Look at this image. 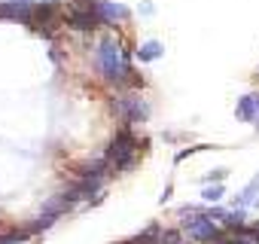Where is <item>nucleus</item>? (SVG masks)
Masks as SVG:
<instances>
[{
    "label": "nucleus",
    "mask_w": 259,
    "mask_h": 244,
    "mask_svg": "<svg viewBox=\"0 0 259 244\" xmlns=\"http://www.w3.org/2000/svg\"><path fill=\"white\" fill-rule=\"evenodd\" d=\"M95 10L104 22H125L128 19V10L122 4H110V0H95Z\"/></svg>",
    "instance_id": "0eeeda50"
},
{
    "label": "nucleus",
    "mask_w": 259,
    "mask_h": 244,
    "mask_svg": "<svg viewBox=\"0 0 259 244\" xmlns=\"http://www.w3.org/2000/svg\"><path fill=\"white\" fill-rule=\"evenodd\" d=\"M162 55H165V46L156 43V40H150V43H144V46L138 49V58H141V61H156V58H162Z\"/></svg>",
    "instance_id": "1a4fd4ad"
},
{
    "label": "nucleus",
    "mask_w": 259,
    "mask_h": 244,
    "mask_svg": "<svg viewBox=\"0 0 259 244\" xmlns=\"http://www.w3.org/2000/svg\"><path fill=\"white\" fill-rule=\"evenodd\" d=\"M223 177H226V171H213V174H210V177H204V180H223Z\"/></svg>",
    "instance_id": "dca6fc26"
},
{
    "label": "nucleus",
    "mask_w": 259,
    "mask_h": 244,
    "mask_svg": "<svg viewBox=\"0 0 259 244\" xmlns=\"http://www.w3.org/2000/svg\"><path fill=\"white\" fill-rule=\"evenodd\" d=\"M256 113H259V92H250L238 101V119L250 122V119H256Z\"/></svg>",
    "instance_id": "6e6552de"
},
{
    "label": "nucleus",
    "mask_w": 259,
    "mask_h": 244,
    "mask_svg": "<svg viewBox=\"0 0 259 244\" xmlns=\"http://www.w3.org/2000/svg\"><path fill=\"white\" fill-rule=\"evenodd\" d=\"M256 192H259V174H256V177H253V180H250L244 189H241V195H238V205H241V208H244V205H250V201L256 198Z\"/></svg>",
    "instance_id": "9b49d317"
},
{
    "label": "nucleus",
    "mask_w": 259,
    "mask_h": 244,
    "mask_svg": "<svg viewBox=\"0 0 259 244\" xmlns=\"http://www.w3.org/2000/svg\"><path fill=\"white\" fill-rule=\"evenodd\" d=\"M135 156H138V138L128 132V129H122V132L110 141L104 159H107L116 171H125V168H132V165H135Z\"/></svg>",
    "instance_id": "f03ea898"
},
{
    "label": "nucleus",
    "mask_w": 259,
    "mask_h": 244,
    "mask_svg": "<svg viewBox=\"0 0 259 244\" xmlns=\"http://www.w3.org/2000/svg\"><path fill=\"white\" fill-rule=\"evenodd\" d=\"M223 220H226L229 226H241V223H244V211H232V214H226Z\"/></svg>",
    "instance_id": "2eb2a0df"
},
{
    "label": "nucleus",
    "mask_w": 259,
    "mask_h": 244,
    "mask_svg": "<svg viewBox=\"0 0 259 244\" xmlns=\"http://www.w3.org/2000/svg\"><path fill=\"white\" fill-rule=\"evenodd\" d=\"M226 244H247L244 238H238V235H232V238H226Z\"/></svg>",
    "instance_id": "f3484780"
},
{
    "label": "nucleus",
    "mask_w": 259,
    "mask_h": 244,
    "mask_svg": "<svg viewBox=\"0 0 259 244\" xmlns=\"http://www.w3.org/2000/svg\"><path fill=\"white\" fill-rule=\"evenodd\" d=\"M201 195H204L207 201H217V198H223V186H220V183H217V186H207Z\"/></svg>",
    "instance_id": "4468645a"
},
{
    "label": "nucleus",
    "mask_w": 259,
    "mask_h": 244,
    "mask_svg": "<svg viewBox=\"0 0 259 244\" xmlns=\"http://www.w3.org/2000/svg\"><path fill=\"white\" fill-rule=\"evenodd\" d=\"M31 232H10V235H0V244H19V241H25Z\"/></svg>",
    "instance_id": "ddd939ff"
},
{
    "label": "nucleus",
    "mask_w": 259,
    "mask_h": 244,
    "mask_svg": "<svg viewBox=\"0 0 259 244\" xmlns=\"http://www.w3.org/2000/svg\"><path fill=\"white\" fill-rule=\"evenodd\" d=\"M98 64H101V70H104V76L107 79H113V83H128L132 76V67H128V58H125V52H122V46L116 43V40H104L101 43V49H98Z\"/></svg>",
    "instance_id": "f257e3e1"
},
{
    "label": "nucleus",
    "mask_w": 259,
    "mask_h": 244,
    "mask_svg": "<svg viewBox=\"0 0 259 244\" xmlns=\"http://www.w3.org/2000/svg\"><path fill=\"white\" fill-rule=\"evenodd\" d=\"M104 19L98 16L95 10V0H73V4L67 7V25L76 28V31H92L98 28Z\"/></svg>",
    "instance_id": "7ed1b4c3"
},
{
    "label": "nucleus",
    "mask_w": 259,
    "mask_h": 244,
    "mask_svg": "<svg viewBox=\"0 0 259 244\" xmlns=\"http://www.w3.org/2000/svg\"><path fill=\"white\" fill-rule=\"evenodd\" d=\"M113 113L122 116L125 122H144L150 107L141 98H135V95H125V98H113Z\"/></svg>",
    "instance_id": "20e7f679"
},
{
    "label": "nucleus",
    "mask_w": 259,
    "mask_h": 244,
    "mask_svg": "<svg viewBox=\"0 0 259 244\" xmlns=\"http://www.w3.org/2000/svg\"><path fill=\"white\" fill-rule=\"evenodd\" d=\"M73 205V198L64 192V195H58V198H52V201H46L43 205V214H52V217H58V214H64L67 208Z\"/></svg>",
    "instance_id": "9d476101"
},
{
    "label": "nucleus",
    "mask_w": 259,
    "mask_h": 244,
    "mask_svg": "<svg viewBox=\"0 0 259 244\" xmlns=\"http://www.w3.org/2000/svg\"><path fill=\"white\" fill-rule=\"evenodd\" d=\"M156 244H183V235L177 232V229H165L162 235H159V241Z\"/></svg>",
    "instance_id": "f8f14e48"
},
{
    "label": "nucleus",
    "mask_w": 259,
    "mask_h": 244,
    "mask_svg": "<svg viewBox=\"0 0 259 244\" xmlns=\"http://www.w3.org/2000/svg\"><path fill=\"white\" fill-rule=\"evenodd\" d=\"M186 229H189V235L198 238V241H213V238H220V229L213 226V220H210L207 214L198 217V220H186Z\"/></svg>",
    "instance_id": "423d86ee"
},
{
    "label": "nucleus",
    "mask_w": 259,
    "mask_h": 244,
    "mask_svg": "<svg viewBox=\"0 0 259 244\" xmlns=\"http://www.w3.org/2000/svg\"><path fill=\"white\" fill-rule=\"evenodd\" d=\"M31 13H34V4L31 0H0V19H22V22H31Z\"/></svg>",
    "instance_id": "39448f33"
}]
</instances>
